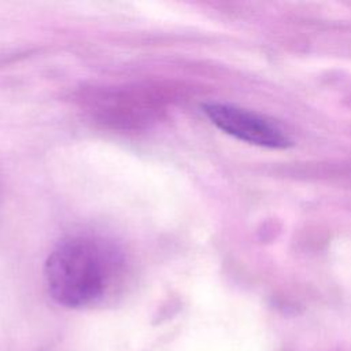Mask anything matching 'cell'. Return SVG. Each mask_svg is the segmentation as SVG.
I'll return each instance as SVG.
<instances>
[{
	"mask_svg": "<svg viewBox=\"0 0 351 351\" xmlns=\"http://www.w3.org/2000/svg\"><path fill=\"white\" fill-rule=\"evenodd\" d=\"M203 111L217 128L239 140L269 148L291 145V138L278 125L256 112L225 103H206Z\"/></svg>",
	"mask_w": 351,
	"mask_h": 351,
	"instance_id": "obj_2",
	"label": "cell"
},
{
	"mask_svg": "<svg viewBox=\"0 0 351 351\" xmlns=\"http://www.w3.org/2000/svg\"><path fill=\"white\" fill-rule=\"evenodd\" d=\"M123 258L114 244L92 234H74L49 252L44 277L52 299L69 308L103 304L117 292Z\"/></svg>",
	"mask_w": 351,
	"mask_h": 351,
	"instance_id": "obj_1",
	"label": "cell"
}]
</instances>
